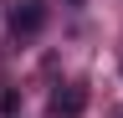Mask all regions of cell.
<instances>
[{
    "instance_id": "7a4b0ae2",
    "label": "cell",
    "mask_w": 123,
    "mask_h": 118,
    "mask_svg": "<svg viewBox=\"0 0 123 118\" xmlns=\"http://www.w3.org/2000/svg\"><path fill=\"white\" fill-rule=\"evenodd\" d=\"M82 108H87V93H82V87H62V93L51 98V118H77Z\"/></svg>"
},
{
    "instance_id": "3957f363",
    "label": "cell",
    "mask_w": 123,
    "mask_h": 118,
    "mask_svg": "<svg viewBox=\"0 0 123 118\" xmlns=\"http://www.w3.org/2000/svg\"><path fill=\"white\" fill-rule=\"evenodd\" d=\"M0 113H15V87H0Z\"/></svg>"
},
{
    "instance_id": "5b68a950",
    "label": "cell",
    "mask_w": 123,
    "mask_h": 118,
    "mask_svg": "<svg viewBox=\"0 0 123 118\" xmlns=\"http://www.w3.org/2000/svg\"><path fill=\"white\" fill-rule=\"evenodd\" d=\"M118 118H123V113H118Z\"/></svg>"
},
{
    "instance_id": "277c9868",
    "label": "cell",
    "mask_w": 123,
    "mask_h": 118,
    "mask_svg": "<svg viewBox=\"0 0 123 118\" xmlns=\"http://www.w3.org/2000/svg\"><path fill=\"white\" fill-rule=\"evenodd\" d=\"M67 5H82V0H67Z\"/></svg>"
},
{
    "instance_id": "6da1fadb",
    "label": "cell",
    "mask_w": 123,
    "mask_h": 118,
    "mask_svg": "<svg viewBox=\"0 0 123 118\" xmlns=\"http://www.w3.org/2000/svg\"><path fill=\"white\" fill-rule=\"evenodd\" d=\"M41 26H46V5H41V0H21V5L10 10V31H15V41H21V36H36Z\"/></svg>"
}]
</instances>
